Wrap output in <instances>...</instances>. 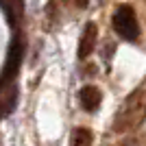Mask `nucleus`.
I'll return each mask as SVG.
<instances>
[{
    "mask_svg": "<svg viewBox=\"0 0 146 146\" xmlns=\"http://www.w3.org/2000/svg\"><path fill=\"white\" fill-rule=\"evenodd\" d=\"M144 120H146V90H135L133 94H129L122 107L118 109L116 120H113V131L116 133L133 131Z\"/></svg>",
    "mask_w": 146,
    "mask_h": 146,
    "instance_id": "f257e3e1",
    "label": "nucleus"
},
{
    "mask_svg": "<svg viewBox=\"0 0 146 146\" xmlns=\"http://www.w3.org/2000/svg\"><path fill=\"white\" fill-rule=\"evenodd\" d=\"M111 24H113V31L127 42H135L140 37V24H137V18H135V11L131 5L118 7L111 18Z\"/></svg>",
    "mask_w": 146,
    "mask_h": 146,
    "instance_id": "f03ea898",
    "label": "nucleus"
},
{
    "mask_svg": "<svg viewBox=\"0 0 146 146\" xmlns=\"http://www.w3.org/2000/svg\"><path fill=\"white\" fill-rule=\"evenodd\" d=\"M22 42H20L18 37L11 42V48H9V55H7V63L2 68V74H0V87L7 85V83H11L15 79V74L20 72V63H22Z\"/></svg>",
    "mask_w": 146,
    "mask_h": 146,
    "instance_id": "7ed1b4c3",
    "label": "nucleus"
},
{
    "mask_svg": "<svg viewBox=\"0 0 146 146\" xmlns=\"http://www.w3.org/2000/svg\"><path fill=\"white\" fill-rule=\"evenodd\" d=\"M96 37H98V26L94 24V22L85 24L83 33H81V39H79V59H87V57L94 52Z\"/></svg>",
    "mask_w": 146,
    "mask_h": 146,
    "instance_id": "20e7f679",
    "label": "nucleus"
},
{
    "mask_svg": "<svg viewBox=\"0 0 146 146\" xmlns=\"http://www.w3.org/2000/svg\"><path fill=\"white\" fill-rule=\"evenodd\" d=\"M100 100H103V94L96 85H83L79 92V103L85 111H96L100 107Z\"/></svg>",
    "mask_w": 146,
    "mask_h": 146,
    "instance_id": "39448f33",
    "label": "nucleus"
},
{
    "mask_svg": "<svg viewBox=\"0 0 146 146\" xmlns=\"http://www.w3.org/2000/svg\"><path fill=\"white\" fill-rule=\"evenodd\" d=\"M92 142H94V135H92L90 129H74L72 135H70V146H92Z\"/></svg>",
    "mask_w": 146,
    "mask_h": 146,
    "instance_id": "423d86ee",
    "label": "nucleus"
},
{
    "mask_svg": "<svg viewBox=\"0 0 146 146\" xmlns=\"http://www.w3.org/2000/svg\"><path fill=\"white\" fill-rule=\"evenodd\" d=\"M15 2H18V0H0V5H2V9H5V13H7V20H9L11 24H15V15H13Z\"/></svg>",
    "mask_w": 146,
    "mask_h": 146,
    "instance_id": "0eeeda50",
    "label": "nucleus"
},
{
    "mask_svg": "<svg viewBox=\"0 0 146 146\" xmlns=\"http://www.w3.org/2000/svg\"><path fill=\"white\" fill-rule=\"evenodd\" d=\"M0 113H2V111H0Z\"/></svg>",
    "mask_w": 146,
    "mask_h": 146,
    "instance_id": "6e6552de",
    "label": "nucleus"
}]
</instances>
